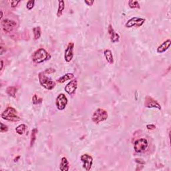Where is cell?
<instances>
[{"label": "cell", "mask_w": 171, "mask_h": 171, "mask_svg": "<svg viewBox=\"0 0 171 171\" xmlns=\"http://www.w3.org/2000/svg\"><path fill=\"white\" fill-rule=\"evenodd\" d=\"M51 55L44 48H39L32 54L31 59L34 64H39L49 60Z\"/></svg>", "instance_id": "cell-1"}, {"label": "cell", "mask_w": 171, "mask_h": 171, "mask_svg": "<svg viewBox=\"0 0 171 171\" xmlns=\"http://www.w3.org/2000/svg\"><path fill=\"white\" fill-rule=\"evenodd\" d=\"M1 116L4 120L9 121V122H16L21 120L18 114V111L12 106H7L1 113Z\"/></svg>", "instance_id": "cell-2"}, {"label": "cell", "mask_w": 171, "mask_h": 171, "mask_svg": "<svg viewBox=\"0 0 171 171\" xmlns=\"http://www.w3.org/2000/svg\"><path fill=\"white\" fill-rule=\"evenodd\" d=\"M39 82L42 87L48 90H52L55 88L56 82H54L50 78L47 76V74L44 72H41L38 74Z\"/></svg>", "instance_id": "cell-3"}, {"label": "cell", "mask_w": 171, "mask_h": 171, "mask_svg": "<svg viewBox=\"0 0 171 171\" xmlns=\"http://www.w3.org/2000/svg\"><path fill=\"white\" fill-rule=\"evenodd\" d=\"M108 118V112L103 108H98L92 116V120L94 123L98 124L102 122L107 120Z\"/></svg>", "instance_id": "cell-4"}, {"label": "cell", "mask_w": 171, "mask_h": 171, "mask_svg": "<svg viewBox=\"0 0 171 171\" xmlns=\"http://www.w3.org/2000/svg\"><path fill=\"white\" fill-rule=\"evenodd\" d=\"M148 147V140L145 138L136 140L134 143V148L136 152L140 153L145 151Z\"/></svg>", "instance_id": "cell-5"}, {"label": "cell", "mask_w": 171, "mask_h": 171, "mask_svg": "<svg viewBox=\"0 0 171 171\" xmlns=\"http://www.w3.org/2000/svg\"><path fill=\"white\" fill-rule=\"evenodd\" d=\"M146 19L138 17H133L126 21L125 27L127 28H132L134 27H141L145 23Z\"/></svg>", "instance_id": "cell-6"}, {"label": "cell", "mask_w": 171, "mask_h": 171, "mask_svg": "<svg viewBox=\"0 0 171 171\" xmlns=\"http://www.w3.org/2000/svg\"><path fill=\"white\" fill-rule=\"evenodd\" d=\"M1 25L3 30L6 33H10L16 28L17 26L16 22L9 19H2L1 21Z\"/></svg>", "instance_id": "cell-7"}, {"label": "cell", "mask_w": 171, "mask_h": 171, "mask_svg": "<svg viewBox=\"0 0 171 171\" xmlns=\"http://www.w3.org/2000/svg\"><path fill=\"white\" fill-rule=\"evenodd\" d=\"M68 98L64 94H59L57 96L56 100V108L58 110H64V109L66 108V106L68 105Z\"/></svg>", "instance_id": "cell-8"}, {"label": "cell", "mask_w": 171, "mask_h": 171, "mask_svg": "<svg viewBox=\"0 0 171 171\" xmlns=\"http://www.w3.org/2000/svg\"><path fill=\"white\" fill-rule=\"evenodd\" d=\"M80 160L83 163V168L86 171H90L93 165V158L88 154H84L81 156Z\"/></svg>", "instance_id": "cell-9"}, {"label": "cell", "mask_w": 171, "mask_h": 171, "mask_svg": "<svg viewBox=\"0 0 171 171\" xmlns=\"http://www.w3.org/2000/svg\"><path fill=\"white\" fill-rule=\"evenodd\" d=\"M145 106L147 108H157L159 110L162 109L159 102L150 96H147L145 97Z\"/></svg>", "instance_id": "cell-10"}, {"label": "cell", "mask_w": 171, "mask_h": 171, "mask_svg": "<svg viewBox=\"0 0 171 171\" xmlns=\"http://www.w3.org/2000/svg\"><path fill=\"white\" fill-rule=\"evenodd\" d=\"M77 88H78V80H77L76 78H75L67 84L64 89H65L66 92L68 94L73 95L76 93Z\"/></svg>", "instance_id": "cell-11"}, {"label": "cell", "mask_w": 171, "mask_h": 171, "mask_svg": "<svg viewBox=\"0 0 171 171\" xmlns=\"http://www.w3.org/2000/svg\"><path fill=\"white\" fill-rule=\"evenodd\" d=\"M74 48V43H73V42H70L65 49V52H64V59H65V61L66 62H70L72 59H73Z\"/></svg>", "instance_id": "cell-12"}, {"label": "cell", "mask_w": 171, "mask_h": 171, "mask_svg": "<svg viewBox=\"0 0 171 171\" xmlns=\"http://www.w3.org/2000/svg\"><path fill=\"white\" fill-rule=\"evenodd\" d=\"M108 33L109 37H110V41H112V43H117V42L120 41V35H119L117 32L114 30V29L112 28V26L111 24L108 26Z\"/></svg>", "instance_id": "cell-13"}, {"label": "cell", "mask_w": 171, "mask_h": 171, "mask_svg": "<svg viewBox=\"0 0 171 171\" xmlns=\"http://www.w3.org/2000/svg\"><path fill=\"white\" fill-rule=\"evenodd\" d=\"M171 45V40L170 39H168L167 40L163 41L160 45L157 48V52L158 54H162L165 52L166 51H167L168 48H170Z\"/></svg>", "instance_id": "cell-14"}, {"label": "cell", "mask_w": 171, "mask_h": 171, "mask_svg": "<svg viewBox=\"0 0 171 171\" xmlns=\"http://www.w3.org/2000/svg\"><path fill=\"white\" fill-rule=\"evenodd\" d=\"M70 169V163L66 157H62L59 164V170L61 171H68Z\"/></svg>", "instance_id": "cell-15"}, {"label": "cell", "mask_w": 171, "mask_h": 171, "mask_svg": "<svg viewBox=\"0 0 171 171\" xmlns=\"http://www.w3.org/2000/svg\"><path fill=\"white\" fill-rule=\"evenodd\" d=\"M104 57L106 58V60L107 61V62L110 64H113L114 63V57L112 51L109 49H106L104 50Z\"/></svg>", "instance_id": "cell-16"}, {"label": "cell", "mask_w": 171, "mask_h": 171, "mask_svg": "<svg viewBox=\"0 0 171 171\" xmlns=\"http://www.w3.org/2000/svg\"><path fill=\"white\" fill-rule=\"evenodd\" d=\"M74 78V74L73 73H67L65 75L60 77L59 79L57 80V82L59 84H62L65 82L72 80V79Z\"/></svg>", "instance_id": "cell-17"}, {"label": "cell", "mask_w": 171, "mask_h": 171, "mask_svg": "<svg viewBox=\"0 0 171 171\" xmlns=\"http://www.w3.org/2000/svg\"><path fill=\"white\" fill-rule=\"evenodd\" d=\"M65 9V2H64L63 0H59L58 1V10H57V17H61L63 14V11Z\"/></svg>", "instance_id": "cell-18"}, {"label": "cell", "mask_w": 171, "mask_h": 171, "mask_svg": "<svg viewBox=\"0 0 171 171\" xmlns=\"http://www.w3.org/2000/svg\"><path fill=\"white\" fill-rule=\"evenodd\" d=\"M17 92H18V89L15 86H8L6 89V93L7 95L12 98H16Z\"/></svg>", "instance_id": "cell-19"}, {"label": "cell", "mask_w": 171, "mask_h": 171, "mask_svg": "<svg viewBox=\"0 0 171 171\" xmlns=\"http://www.w3.org/2000/svg\"><path fill=\"white\" fill-rule=\"evenodd\" d=\"M38 130L37 128H34L33 130H31V137H30V147L31 148L33 147L34 143H35L36 140V136L37 134H38Z\"/></svg>", "instance_id": "cell-20"}, {"label": "cell", "mask_w": 171, "mask_h": 171, "mask_svg": "<svg viewBox=\"0 0 171 171\" xmlns=\"http://www.w3.org/2000/svg\"><path fill=\"white\" fill-rule=\"evenodd\" d=\"M26 128L27 126L26 124H19L16 128V132H17V134H18L19 135H22L25 132Z\"/></svg>", "instance_id": "cell-21"}, {"label": "cell", "mask_w": 171, "mask_h": 171, "mask_svg": "<svg viewBox=\"0 0 171 171\" xmlns=\"http://www.w3.org/2000/svg\"><path fill=\"white\" fill-rule=\"evenodd\" d=\"M33 32H34V38L35 40L39 39L41 37V28L39 26L35 27L33 28Z\"/></svg>", "instance_id": "cell-22"}, {"label": "cell", "mask_w": 171, "mask_h": 171, "mask_svg": "<svg viewBox=\"0 0 171 171\" xmlns=\"http://www.w3.org/2000/svg\"><path fill=\"white\" fill-rule=\"evenodd\" d=\"M128 6L132 9H140V4L136 0H130L128 1Z\"/></svg>", "instance_id": "cell-23"}, {"label": "cell", "mask_w": 171, "mask_h": 171, "mask_svg": "<svg viewBox=\"0 0 171 171\" xmlns=\"http://www.w3.org/2000/svg\"><path fill=\"white\" fill-rule=\"evenodd\" d=\"M42 102V98H39L37 94H34L32 97V102L34 104H38L41 103Z\"/></svg>", "instance_id": "cell-24"}, {"label": "cell", "mask_w": 171, "mask_h": 171, "mask_svg": "<svg viewBox=\"0 0 171 171\" xmlns=\"http://www.w3.org/2000/svg\"><path fill=\"white\" fill-rule=\"evenodd\" d=\"M34 5H35V1H34V0H29L26 4V8L28 10H31V9L34 8Z\"/></svg>", "instance_id": "cell-25"}, {"label": "cell", "mask_w": 171, "mask_h": 171, "mask_svg": "<svg viewBox=\"0 0 171 171\" xmlns=\"http://www.w3.org/2000/svg\"><path fill=\"white\" fill-rule=\"evenodd\" d=\"M0 125H1V127H0V132H1V133L6 132L8 131V127H7V125L4 124L3 123H0Z\"/></svg>", "instance_id": "cell-26"}, {"label": "cell", "mask_w": 171, "mask_h": 171, "mask_svg": "<svg viewBox=\"0 0 171 171\" xmlns=\"http://www.w3.org/2000/svg\"><path fill=\"white\" fill-rule=\"evenodd\" d=\"M44 72H45V74H46L47 75H49V74H54V73H55L56 72V70L55 69H54V68H48V69H46L44 71Z\"/></svg>", "instance_id": "cell-27"}, {"label": "cell", "mask_w": 171, "mask_h": 171, "mask_svg": "<svg viewBox=\"0 0 171 171\" xmlns=\"http://www.w3.org/2000/svg\"><path fill=\"white\" fill-rule=\"evenodd\" d=\"M21 1H11V7H13V8H15L18 6V5L20 3Z\"/></svg>", "instance_id": "cell-28"}, {"label": "cell", "mask_w": 171, "mask_h": 171, "mask_svg": "<svg viewBox=\"0 0 171 171\" xmlns=\"http://www.w3.org/2000/svg\"><path fill=\"white\" fill-rule=\"evenodd\" d=\"M94 2L95 1H94V0H92V1H90V0H86V1H84V3H85L88 6H93V4H94Z\"/></svg>", "instance_id": "cell-29"}, {"label": "cell", "mask_w": 171, "mask_h": 171, "mask_svg": "<svg viewBox=\"0 0 171 171\" xmlns=\"http://www.w3.org/2000/svg\"><path fill=\"white\" fill-rule=\"evenodd\" d=\"M147 128L148 130H155L156 128V126L155 124H147Z\"/></svg>", "instance_id": "cell-30"}, {"label": "cell", "mask_w": 171, "mask_h": 171, "mask_svg": "<svg viewBox=\"0 0 171 171\" xmlns=\"http://www.w3.org/2000/svg\"><path fill=\"white\" fill-rule=\"evenodd\" d=\"M141 160H142L139 159V158H136V159H135L136 162L139 163V164H140V163H142V164H145V162H144V161H141Z\"/></svg>", "instance_id": "cell-31"}, {"label": "cell", "mask_w": 171, "mask_h": 171, "mask_svg": "<svg viewBox=\"0 0 171 171\" xmlns=\"http://www.w3.org/2000/svg\"><path fill=\"white\" fill-rule=\"evenodd\" d=\"M3 67H4V61L1 60V71L3 70Z\"/></svg>", "instance_id": "cell-32"}, {"label": "cell", "mask_w": 171, "mask_h": 171, "mask_svg": "<svg viewBox=\"0 0 171 171\" xmlns=\"http://www.w3.org/2000/svg\"><path fill=\"white\" fill-rule=\"evenodd\" d=\"M2 18H3V11H1V16H0V19H1V21L2 20Z\"/></svg>", "instance_id": "cell-33"}]
</instances>
